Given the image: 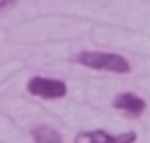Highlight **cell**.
Returning <instances> with one entry per match:
<instances>
[{"label":"cell","mask_w":150,"mask_h":143,"mask_svg":"<svg viewBox=\"0 0 150 143\" xmlns=\"http://www.w3.org/2000/svg\"><path fill=\"white\" fill-rule=\"evenodd\" d=\"M77 62L94 68V70H106V73H121L127 75L131 70V64L127 58L121 54H112V52H81L77 56Z\"/></svg>","instance_id":"obj_1"},{"label":"cell","mask_w":150,"mask_h":143,"mask_svg":"<svg viewBox=\"0 0 150 143\" xmlns=\"http://www.w3.org/2000/svg\"><path fill=\"white\" fill-rule=\"evenodd\" d=\"M27 91L42 100H61L67 96V83L50 77H31L27 81Z\"/></svg>","instance_id":"obj_2"},{"label":"cell","mask_w":150,"mask_h":143,"mask_svg":"<svg viewBox=\"0 0 150 143\" xmlns=\"http://www.w3.org/2000/svg\"><path fill=\"white\" fill-rule=\"evenodd\" d=\"M136 139H138V135L134 131L112 135L102 129H94V131H81L73 143H136Z\"/></svg>","instance_id":"obj_3"},{"label":"cell","mask_w":150,"mask_h":143,"mask_svg":"<svg viewBox=\"0 0 150 143\" xmlns=\"http://www.w3.org/2000/svg\"><path fill=\"white\" fill-rule=\"evenodd\" d=\"M112 108L121 110L129 118H140L144 114V110H146V100L136 96V93H131V91H125V93L115 96V100H112Z\"/></svg>","instance_id":"obj_4"},{"label":"cell","mask_w":150,"mask_h":143,"mask_svg":"<svg viewBox=\"0 0 150 143\" xmlns=\"http://www.w3.org/2000/svg\"><path fill=\"white\" fill-rule=\"evenodd\" d=\"M31 137H33V143H65L61 133L54 131L52 127H46V124H40L31 131Z\"/></svg>","instance_id":"obj_5"},{"label":"cell","mask_w":150,"mask_h":143,"mask_svg":"<svg viewBox=\"0 0 150 143\" xmlns=\"http://www.w3.org/2000/svg\"><path fill=\"white\" fill-rule=\"evenodd\" d=\"M13 2H17V0H0V8H4V6H11Z\"/></svg>","instance_id":"obj_6"}]
</instances>
